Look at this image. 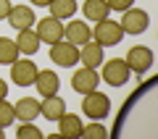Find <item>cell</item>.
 Instances as JSON below:
<instances>
[{"mask_svg":"<svg viewBox=\"0 0 158 139\" xmlns=\"http://www.w3.org/2000/svg\"><path fill=\"white\" fill-rule=\"evenodd\" d=\"M63 39L71 45H77V47H82V45L87 42V39H92V32L90 26H87V21H69L66 26H63Z\"/></svg>","mask_w":158,"mask_h":139,"instance_id":"11","label":"cell"},{"mask_svg":"<svg viewBox=\"0 0 158 139\" xmlns=\"http://www.w3.org/2000/svg\"><path fill=\"white\" fill-rule=\"evenodd\" d=\"M37 71L40 68L34 66L32 58H21L19 55L16 61L11 63V81L16 84V87H32L34 79H37Z\"/></svg>","mask_w":158,"mask_h":139,"instance_id":"4","label":"cell"},{"mask_svg":"<svg viewBox=\"0 0 158 139\" xmlns=\"http://www.w3.org/2000/svg\"><path fill=\"white\" fill-rule=\"evenodd\" d=\"M34 32L40 34V42L53 45V42H58V39H63V21H61V18H53V16L40 18Z\"/></svg>","mask_w":158,"mask_h":139,"instance_id":"9","label":"cell"},{"mask_svg":"<svg viewBox=\"0 0 158 139\" xmlns=\"http://www.w3.org/2000/svg\"><path fill=\"white\" fill-rule=\"evenodd\" d=\"M19 55H21V53H19V47H16V39L0 37V63H3V66H11Z\"/></svg>","mask_w":158,"mask_h":139,"instance_id":"20","label":"cell"},{"mask_svg":"<svg viewBox=\"0 0 158 139\" xmlns=\"http://www.w3.org/2000/svg\"><path fill=\"white\" fill-rule=\"evenodd\" d=\"M11 13V0H0V18H6Z\"/></svg>","mask_w":158,"mask_h":139,"instance_id":"25","label":"cell"},{"mask_svg":"<svg viewBox=\"0 0 158 139\" xmlns=\"http://www.w3.org/2000/svg\"><path fill=\"white\" fill-rule=\"evenodd\" d=\"M121 29H124V34H142L148 26H150V16H148L142 8H127L124 13H121Z\"/></svg>","mask_w":158,"mask_h":139,"instance_id":"6","label":"cell"},{"mask_svg":"<svg viewBox=\"0 0 158 139\" xmlns=\"http://www.w3.org/2000/svg\"><path fill=\"white\" fill-rule=\"evenodd\" d=\"M132 71L129 66H127L124 58H113V61H103V73L100 79L106 84H111V87H124L127 81H129Z\"/></svg>","mask_w":158,"mask_h":139,"instance_id":"3","label":"cell"},{"mask_svg":"<svg viewBox=\"0 0 158 139\" xmlns=\"http://www.w3.org/2000/svg\"><path fill=\"white\" fill-rule=\"evenodd\" d=\"M98 84H100V73H98V68L82 66L79 71H74V76H71V87H74V92H79V95H87V92L98 89Z\"/></svg>","mask_w":158,"mask_h":139,"instance_id":"8","label":"cell"},{"mask_svg":"<svg viewBox=\"0 0 158 139\" xmlns=\"http://www.w3.org/2000/svg\"><path fill=\"white\" fill-rule=\"evenodd\" d=\"M106 3H108V8H111V11H116V13H124L127 8L135 6V0H106Z\"/></svg>","mask_w":158,"mask_h":139,"instance_id":"24","label":"cell"},{"mask_svg":"<svg viewBox=\"0 0 158 139\" xmlns=\"http://www.w3.org/2000/svg\"><path fill=\"white\" fill-rule=\"evenodd\" d=\"M16 121V113H13V105L8 100H0V126L6 129V126H11V123Z\"/></svg>","mask_w":158,"mask_h":139,"instance_id":"23","label":"cell"},{"mask_svg":"<svg viewBox=\"0 0 158 139\" xmlns=\"http://www.w3.org/2000/svg\"><path fill=\"white\" fill-rule=\"evenodd\" d=\"M48 8H50V16L53 18H61V21H63V18H71L74 13H77L79 6H77V0H53Z\"/></svg>","mask_w":158,"mask_h":139,"instance_id":"19","label":"cell"},{"mask_svg":"<svg viewBox=\"0 0 158 139\" xmlns=\"http://www.w3.org/2000/svg\"><path fill=\"white\" fill-rule=\"evenodd\" d=\"M6 95H8V81L0 79V100H6Z\"/></svg>","mask_w":158,"mask_h":139,"instance_id":"26","label":"cell"},{"mask_svg":"<svg viewBox=\"0 0 158 139\" xmlns=\"http://www.w3.org/2000/svg\"><path fill=\"white\" fill-rule=\"evenodd\" d=\"M82 13H85L87 21H103V18H108V13H111V8H108L106 0H85L82 3Z\"/></svg>","mask_w":158,"mask_h":139,"instance_id":"16","label":"cell"},{"mask_svg":"<svg viewBox=\"0 0 158 139\" xmlns=\"http://www.w3.org/2000/svg\"><path fill=\"white\" fill-rule=\"evenodd\" d=\"M82 137H87V139H106L108 129L103 126L100 121H92L90 126H82Z\"/></svg>","mask_w":158,"mask_h":139,"instance_id":"21","label":"cell"},{"mask_svg":"<svg viewBox=\"0 0 158 139\" xmlns=\"http://www.w3.org/2000/svg\"><path fill=\"white\" fill-rule=\"evenodd\" d=\"M63 113H66V102H63V97H58V95L42 97V102H40V116H45L48 121H58Z\"/></svg>","mask_w":158,"mask_h":139,"instance_id":"15","label":"cell"},{"mask_svg":"<svg viewBox=\"0 0 158 139\" xmlns=\"http://www.w3.org/2000/svg\"><path fill=\"white\" fill-rule=\"evenodd\" d=\"M82 113H85L87 118H92V121H103V118L111 113V100H108V95H103L98 89L87 92V95L82 97Z\"/></svg>","mask_w":158,"mask_h":139,"instance_id":"2","label":"cell"},{"mask_svg":"<svg viewBox=\"0 0 158 139\" xmlns=\"http://www.w3.org/2000/svg\"><path fill=\"white\" fill-rule=\"evenodd\" d=\"M13 113H16L19 121H34L40 116V100L34 97H21V100L13 105Z\"/></svg>","mask_w":158,"mask_h":139,"instance_id":"17","label":"cell"},{"mask_svg":"<svg viewBox=\"0 0 158 139\" xmlns=\"http://www.w3.org/2000/svg\"><path fill=\"white\" fill-rule=\"evenodd\" d=\"M50 58H53V63H58V66L71 68L74 63H79V47L71 45V42H66V39H58V42L50 45Z\"/></svg>","mask_w":158,"mask_h":139,"instance_id":"7","label":"cell"},{"mask_svg":"<svg viewBox=\"0 0 158 139\" xmlns=\"http://www.w3.org/2000/svg\"><path fill=\"white\" fill-rule=\"evenodd\" d=\"M90 32H92V39H95L98 45H103V47L118 45L121 39L127 37L124 29H121V24H118V21H111V18H103V21H98L95 29H90Z\"/></svg>","mask_w":158,"mask_h":139,"instance_id":"1","label":"cell"},{"mask_svg":"<svg viewBox=\"0 0 158 139\" xmlns=\"http://www.w3.org/2000/svg\"><path fill=\"white\" fill-rule=\"evenodd\" d=\"M58 134L61 137H82V118L74 113H63L58 118Z\"/></svg>","mask_w":158,"mask_h":139,"instance_id":"18","label":"cell"},{"mask_svg":"<svg viewBox=\"0 0 158 139\" xmlns=\"http://www.w3.org/2000/svg\"><path fill=\"white\" fill-rule=\"evenodd\" d=\"M6 18L11 21V26L16 29V32H21V29H29L34 21H37V13L32 11V6H13Z\"/></svg>","mask_w":158,"mask_h":139,"instance_id":"12","label":"cell"},{"mask_svg":"<svg viewBox=\"0 0 158 139\" xmlns=\"http://www.w3.org/2000/svg\"><path fill=\"white\" fill-rule=\"evenodd\" d=\"M106 47L103 45H98L95 39H87L82 47H79V61H82V66H87V68H98V66H103V61H106Z\"/></svg>","mask_w":158,"mask_h":139,"instance_id":"10","label":"cell"},{"mask_svg":"<svg viewBox=\"0 0 158 139\" xmlns=\"http://www.w3.org/2000/svg\"><path fill=\"white\" fill-rule=\"evenodd\" d=\"M16 137H19V139H42V131H40L32 121H21V126H19Z\"/></svg>","mask_w":158,"mask_h":139,"instance_id":"22","label":"cell"},{"mask_svg":"<svg viewBox=\"0 0 158 139\" xmlns=\"http://www.w3.org/2000/svg\"><path fill=\"white\" fill-rule=\"evenodd\" d=\"M40 34L34 32L32 26L29 29H21V32L16 34V47H19V53H21V55H34V53L40 50Z\"/></svg>","mask_w":158,"mask_h":139,"instance_id":"14","label":"cell"},{"mask_svg":"<svg viewBox=\"0 0 158 139\" xmlns=\"http://www.w3.org/2000/svg\"><path fill=\"white\" fill-rule=\"evenodd\" d=\"M34 87H37L40 97H50V95H58L61 79H58V73H56V71H37Z\"/></svg>","mask_w":158,"mask_h":139,"instance_id":"13","label":"cell"},{"mask_svg":"<svg viewBox=\"0 0 158 139\" xmlns=\"http://www.w3.org/2000/svg\"><path fill=\"white\" fill-rule=\"evenodd\" d=\"M53 0H32V6H37V8H48Z\"/></svg>","mask_w":158,"mask_h":139,"instance_id":"27","label":"cell"},{"mask_svg":"<svg viewBox=\"0 0 158 139\" xmlns=\"http://www.w3.org/2000/svg\"><path fill=\"white\" fill-rule=\"evenodd\" d=\"M124 61H127V66H129L132 73L142 76V73H148L153 68V50L145 47V45H135V47H129Z\"/></svg>","mask_w":158,"mask_h":139,"instance_id":"5","label":"cell"},{"mask_svg":"<svg viewBox=\"0 0 158 139\" xmlns=\"http://www.w3.org/2000/svg\"><path fill=\"white\" fill-rule=\"evenodd\" d=\"M3 131H6V129H3V126H0V139H3Z\"/></svg>","mask_w":158,"mask_h":139,"instance_id":"28","label":"cell"}]
</instances>
